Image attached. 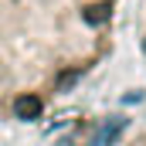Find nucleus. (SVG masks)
Segmentation results:
<instances>
[{
    "mask_svg": "<svg viewBox=\"0 0 146 146\" xmlns=\"http://www.w3.org/2000/svg\"><path fill=\"white\" fill-rule=\"evenodd\" d=\"M0 146H10V143H0Z\"/></svg>",
    "mask_w": 146,
    "mask_h": 146,
    "instance_id": "obj_4",
    "label": "nucleus"
},
{
    "mask_svg": "<svg viewBox=\"0 0 146 146\" xmlns=\"http://www.w3.org/2000/svg\"><path fill=\"white\" fill-rule=\"evenodd\" d=\"M115 146H146V122H139L136 129H129Z\"/></svg>",
    "mask_w": 146,
    "mask_h": 146,
    "instance_id": "obj_2",
    "label": "nucleus"
},
{
    "mask_svg": "<svg viewBox=\"0 0 146 146\" xmlns=\"http://www.w3.org/2000/svg\"><path fill=\"white\" fill-rule=\"evenodd\" d=\"M119 14L122 0H0V119H37L95 78Z\"/></svg>",
    "mask_w": 146,
    "mask_h": 146,
    "instance_id": "obj_1",
    "label": "nucleus"
},
{
    "mask_svg": "<svg viewBox=\"0 0 146 146\" xmlns=\"http://www.w3.org/2000/svg\"><path fill=\"white\" fill-rule=\"evenodd\" d=\"M136 31H139V51H143V61H146V0H139V24H136Z\"/></svg>",
    "mask_w": 146,
    "mask_h": 146,
    "instance_id": "obj_3",
    "label": "nucleus"
}]
</instances>
